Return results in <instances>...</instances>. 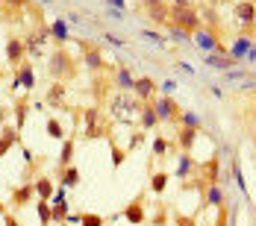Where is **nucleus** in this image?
<instances>
[{"mask_svg":"<svg viewBox=\"0 0 256 226\" xmlns=\"http://www.w3.org/2000/svg\"><path fill=\"white\" fill-rule=\"evenodd\" d=\"M80 115H82V138L86 141L109 138V124H106V115L100 112V106H88Z\"/></svg>","mask_w":256,"mask_h":226,"instance_id":"f257e3e1","label":"nucleus"},{"mask_svg":"<svg viewBox=\"0 0 256 226\" xmlns=\"http://www.w3.org/2000/svg\"><path fill=\"white\" fill-rule=\"evenodd\" d=\"M142 112V103L132 97V91H118L112 100H109V115L115 118V124H130L132 115Z\"/></svg>","mask_w":256,"mask_h":226,"instance_id":"f03ea898","label":"nucleus"},{"mask_svg":"<svg viewBox=\"0 0 256 226\" xmlns=\"http://www.w3.org/2000/svg\"><path fill=\"white\" fill-rule=\"evenodd\" d=\"M48 74L53 76V82H65L71 76H77V62L68 56V50H53L50 59H48Z\"/></svg>","mask_w":256,"mask_h":226,"instance_id":"7ed1b4c3","label":"nucleus"},{"mask_svg":"<svg viewBox=\"0 0 256 226\" xmlns=\"http://www.w3.org/2000/svg\"><path fill=\"white\" fill-rule=\"evenodd\" d=\"M168 24L180 26L182 32H198L200 26H204V15L198 12V9H180V6H171V21Z\"/></svg>","mask_w":256,"mask_h":226,"instance_id":"20e7f679","label":"nucleus"},{"mask_svg":"<svg viewBox=\"0 0 256 226\" xmlns=\"http://www.w3.org/2000/svg\"><path fill=\"white\" fill-rule=\"evenodd\" d=\"M232 21L238 24L242 35H250V29L256 26V3H250V0L232 3Z\"/></svg>","mask_w":256,"mask_h":226,"instance_id":"39448f33","label":"nucleus"},{"mask_svg":"<svg viewBox=\"0 0 256 226\" xmlns=\"http://www.w3.org/2000/svg\"><path fill=\"white\" fill-rule=\"evenodd\" d=\"M77 44H80V53H82V62H86V68H88L92 74H103V71L109 68L106 59H103V53H100V47H98L94 41H82V38H80Z\"/></svg>","mask_w":256,"mask_h":226,"instance_id":"423d86ee","label":"nucleus"},{"mask_svg":"<svg viewBox=\"0 0 256 226\" xmlns=\"http://www.w3.org/2000/svg\"><path fill=\"white\" fill-rule=\"evenodd\" d=\"M150 106H154V112L159 115V124L165 121V124H177V118H180V109L177 103L171 100V97H165V94H156L154 100H150Z\"/></svg>","mask_w":256,"mask_h":226,"instance_id":"0eeeda50","label":"nucleus"},{"mask_svg":"<svg viewBox=\"0 0 256 226\" xmlns=\"http://www.w3.org/2000/svg\"><path fill=\"white\" fill-rule=\"evenodd\" d=\"M138 3H142V9L148 12L150 21L168 26V21H171V6H165V0H138Z\"/></svg>","mask_w":256,"mask_h":226,"instance_id":"6e6552de","label":"nucleus"},{"mask_svg":"<svg viewBox=\"0 0 256 226\" xmlns=\"http://www.w3.org/2000/svg\"><path fill=\"white\" fill-rule=\"evenodd\" d=\"M192 41H194L198 50H204V53H215V47H218V35L209 26H200L198 32H192Z\"/></svg>","mask_w":256,"mask_h":226,"instance_id":"1a4fd4ad","label":"nucleus"},{"mask_svg":"<svg viewBox=\"0 0 256 226\" xmlns=\"http://www.w3.org/2000/svg\"><path fill=\"white\" fill-rule=\"evenodd\" d=\"M154 91H156V82L150 79V76H136V85H132V97L142 103V106H144V103H150V100L156 97Z\"/></svg>","mask_w":256,"mask_h":226,"instance_id":"9d476101","label":"nucleus"},{"mask_svg":"<svg viewBox=\"0 0 256 226\" xmlns=\"http://www.w3.org/2000/svg\"><path fill=\"white\" fill-rule=\"evenodd\" d=\"M200 165H204V162H194V156H192V153H180V159H177V171H174V176L186 182V179H188L192 174H200Z\"/></svg>","mask_w":256,"mask_h":226,"instance_id":"9b49d317","label":"nucleus"},{"mask_svg":"<svg viewBox=\"0 0 256 226\" xmlns=\"http://www.w3.org/2000/svg\"><path fill=\"white\" fill-rule=\"evenodd\" d=\"M24 56H26V47H24L21 38H9L6 41V59H9L12 68H21L24 65Z\"/></svg>","mask_w":256,"mask_h":226,"instance_id":"f8f14e48","label":"nucleus"},{"mask_svg":"<svg viewBox=\"0 0 256 226\" xmlns=\"http://www.w3.org/2000/svg\"><path fill=\"white\" fill-rule=\"evenodd\" d=\"M198 135H200V129H188V126L177 124V147L182 153H192L194 144H198Z\"/></svg>","mask_w":256,"mask_h":226,"instance_id":"ddd939ff","label":"nucleus"},{"mask_svg":"<svg viewBox=\"0 0 256 226\" xmlns=\"http://www.w3.org/2000/svg\"><path fill=\"white\" fill-rule=\"evenodd\" d=\"M124 218H127L130 224L142 226L148 218H144V194H138L132 203H127V209H124Z\"/></svg>","mask_w":256,"mask_h":226,"instance_id":"4468645a","label":"nucleus"},{"mask_svg":"<svg viewBox=\"0 0 256 226\" xmlns=\"http://www.w3.org/2000/svg\"><path fill=\"white\" fill-rule=\"evenodd\" d=\"M250 47H254V38H250V35H238V38L232 41V47L227 50V56L236 59V62H242V59L250 53Z\"/></svg>","mask_w":256,"mask_h":226,"instance_id":"2eb2a0df","label":"nucleus"},{"mask_svg":"<svg viewBox=\"0 0 256 226\" xmlns=\"http://www.w3.org/2000/svg\"><path fill=\"white\" fill-rule=\"evenodd\" d=\"M18 135H21V132H18L12 124H3V129H0V159L9 153V147H12V144H18V141H21Z\"/></svg>","mask_w":256,"mask_h":226,"instance_id":"dca6fc26","label":"nucleus"},{"mask_svg":"<svg viewBox=\"0 0 256 226\" xmlns=\"http://www.w3.org/2000/svg\"><path fill=\"white\" fill-rule=\"evenodd\" d=\"M32 197H36V185H32V182H26V185H21V188H15V191H12V209H24Z\"/></svg>","mask_w":256,"mask_h":226,"instance_id":"f3484780","label":"nucleus"},{"mask_svg":"<svg viewBox=\"0 0 256 226\" xmlns=\"http://www.w3.org/2000/svg\"><path fill=\"white\" fill-rule=\"evenodd\" d=\"M204 62L212 65L215 71H232V68H238L236 59H230V56H215V53H204Z\"/></svg>","mask_w":256,"mask_h":226,"instance_id":"a211bd4d","label":"nucleus"},{"mask_svg":"<svg viewBox=\"0 0 256 226\" xmlns=\"http://www.w3.org/2000/svg\"><path fill=\"white\" fill-rule=\"evenodd\" d=\"M115 85H118V91H132L136 76H132V71H130L127 65H118L115 68Z\"/></svg>","mask_w":256,"mask_h":226,"instance_id":"6ab92c4d","label":"nucleus"},{"mask_svg":"<svg viewBox=\"0 0 256 226\" xmlns=\"http://www.w3.org/2000/svg\"><path fill=\"white\" fill-rule=\"evenodd\" d=\"M68 165H74V138H65V141H62L59 162H56V174H59V171H65Z\"/></svg>","mask_w":256,"mask_h":226,"instance_id":"aec40b11","label":"nucleus"},{"mask_svg":"<svg viewBox=\"0 0 256 226\" xmlns=\"http://www.w3.org/2000/svg\"><path fill=\"white\" fill-rule=\"evenodd\" d=\"M65 94H68L65 82H53L50 88H48V94H44V103L56 109V106H62V103H65Z\"/></svg>","mask_w":256,"mask_h":226,"instance_id":"412c9836","label":"nucleus"},{"mask_svg":"<svg viewBox=\"0 0 256 226\" xmlns=\"http://www.w3.org/2000/svg\"><path fill=\"white\" fill-rule=\"evenodd\" d=\"M32 185H36V197H38V200H53V194H56V185H53L48 176H38Z\"/></svg>","mask_w":256,"mask_h":226,"instance_id":"4be33fe9","label":"nucleus"},{"mask_svg":"<svg viewBox=\"0 0 256 226\" xmlns=\"http://www.w3.org/2000/svg\"><path fill=\"white\" fill-rule=\"evenodd\" d=\"M206 206H224V188H221V182H209L206 185Z\"/></svg>","mask_w":256,"mask_h":226,"instance_id":"5701e85b","label":"nucleus"},{"mask_svg":"<svg viewBox=\"0 0 256 226\" xmlns=\"http://www.w3.org/2000/svg\"><path fill=\"white\" fill-rule=\"evenodd\" d=\"M15 76L21 79V85H24L26 91H32V88H36V71H32V65H30V62H24L21 68H15Z\"/></svg>","mask_w":256,"mask_h":226,"instance_id":"b1692460","label":"nucleus"},{"mask_svg":"<svg viewBox=\"0 0 256 226\" xmlns=\"http://www.w3.org/2000/svg\"><path fill=\"white\" fill-rule=\"evenodd\" d=\"M12 115H15V129L21 132L26 124V115H30V103L26 100H12Z\"/></svg>","mask_w":256,"mask_h":226,"instance_id":"393cba45","label":"nucleus"},{"mask_svg":"<svg viewBox=\"0 0 256 226\" xmlns=\"http://www.w3.org/2000/svg\"><path fill=\"white\" fill-rule=\"evenodd\" d=\"M50 38H56L59 44L71 41V32H68V21H65V18H56L50 24Z\"/></svg>","mask_w":256,"mask_h":226,"instance_id":"a878e982","label":"nucleus"},{"mask_svg":"<svg viewBox=\"0 0 256 226\" xmlns=\"http://www.w3.org/2000/svg\"><path fill=\"white\" fill-rule=\"evenodd\" d=\"M56 176H59V185H62V188H77L80 185V171L74 165H68L65 171H59Z\"/></svg>","mask_w":256,"mask_h":226,"instance_id":"bb28decb","label":"nucleus"},{"mask_svg":"<svg viewBox=\"0 0 256 226\" xmlns=\"http://www.w3.org/2000/svg\"><path fill=\"white\" fill-rule=\"evenodd\" d=\"M68 215H71V212H68V203L65 200H50V221L53 224H65V221H68Z\"/></svg>","mask_w":256,"mask_h":226,"instance_id":"cd10ccee","label":"nucleus"},{"mask_svg":"<svg viewBox=\"0 0 256 226\" xmlns=\"http://www.w3.org/2000/svg\"><path fill=\"white\" fill-rule=\"evenodd\" d=\"M138 115H142V129H144V132H148V129H154V126H159V115L154 112V106H150V103H144Z\"/></svg>","mask_w":256,"mask_h":226,"instance_id":"c85d7f7f","label":"nucleus"},{"mask_svg":"<svg viewBox=\"0 0 256 226\" xmlns=\"http://www.w3.org/2000/svg\"><path fill=\"white\" fill-rule=\"evenodd\" d=\"M168 179H171V174H165V171H159V174H154L150 176V191L154 194H165V188H168Z\"/></svg>","mask_w":256,"mask_h":226,"instance_id":"c756f323","label":"nucleus"},{"mask_svg":"<svg viewBox=\"0 0 256 226\" xmlns=\"http://www.w3.org/2000/svg\"><path fill=\"white\" fill-rule=\"evenodd\" d=\"M106 144H109V150H112V168H121V165H124V159H127L130 153H127V150H121V147L115 144V138H112V135L106 138Z\"/></svg>","mask_w":256,"mask_h":226,"instance_id":"7c9ffc66","label":"nucleus"},{"mask_svg":"<svg viewBox=\"0 0 256 226\" xmlns=\"http://www.w3.org/2000/svg\"><path fill=\"white\" fill-rule=\"evenodd\" d=\"M44 129H48V135H50L53 141H65V126L59 124L56 118H48V124H44Z\"/></svg>","mask_w":256,"mask_h":226,"instance_id":"2f4dec72","label":"nucleus"},{"mask_svg":"<svg viewBox=\"0 0 256 226\" xmlns=\"http://www.w3.org/2000/svg\"><path fill=\"white\" fill-rule=\"evenodd\" d=\"M177 124L188 126V129H200V115H198V112H180Z\"/></svg>","mask_w":256,"mask_h":226,"instance_id":"473e14b6","label":"nucleus"},{"mask_svg":"<svg viewBox=\"0 0 256 226\" xmlns=\"http://www.w3.org/2000/svg\"><path fill=\"white\" fill-rule=\"evenodd\" d=\"M36 215H38L42 226H50V200H36Z\"/></svg>","mask_w":256,"mask_h":226,"instance_id":"72a5a7b5","label":"nucleus"},{"mask_svg":"<svg viewBox=\"0 0 256 226\" xmlns=\"http://www.w3.org/2000/svg\"><path fill=\"white\" fill-rule=\"evenodd\" d=\"M77 226H103V218L88 212V215H80V224Z\"/></svg>","mask_w":256,"mask_h":226,"instance_id":"f704fd0d","label":"nucleus"},{"mask_svg":"<svg viewBox=\"0 0 256 226\" xmlns=\"http://www.w3.org/2000/svg\"><path fill=\"white\" fill-rule=\"evenodd\" d=\"M142 38L154 41L156 47H165V35H159V32H154V29H142Z\"/></svg>","mask_w":256,"mask_h":226,"instance_id":"c9c22d12","label":"nucleus"},{"mask_svg":"<svg viewBox=\"0 0 256 226\" xmlns=\"http://www.w3.org/2000/svg\"><path fill=\"white\" fill-rule=\"evenodd\" d=\"M6 9H12V12H21V9H26L30 6V0H0Z\"/></svg>","mask_w":256,"mask_h":226,"instance_id":"e433bc0d","label":"nucleus"},{"mask_svg":"<svg viewBox=\"0 0 256 226\" xmlns=\"http://www.w3.org/2000/svg\"><path fill=\"white\" fill-rule=\"evenodd\" d=\"M144 144V132H136V135H130V141H127V153H132L136 147H142Z\"/></svg>","mask_w":256,"mask_h":226,"instance_id":"4c0bfd02","label":"nucleus"},{"mask_svg":"<svg viewBox=\"0 0 256 226\" xmlns=\"http://www.w3.org/2000/svg\"><path fill=\"white\" fill-rule=\"evenodd\" d=\"M232 176H236V182H238V188L248 194V182H244V176H242V168H238V162H232Z\"/></svg>","mask_w":256,"mask_h":226,"instance_id":"58836bf2","label":"nucleus"},{"mask_svg":"<svg viewBox=\"0 0 256 226\" xmlns=\"http://www.w3.org/2000/svg\"><path fill=\"white\" fill-rule=\"evenodd\" d=\"M168 35H171V38H174V41H186V38H192V35H188V32H182V29H180V26H174V24H168Z\"/></svg>","mask_w":256,"mask_h":226,"instance_id":"ea45409f","label":"nucleus"},{"mask_svg":"<svg viewBox=\"0 0 256 226\" xmlns=\"http://www.w3.org/2000/svg\"><path fill=\"white\" fill-rule=\"evenodd\" d=\"M168 153V141L165 138H154V156H165Z\"/></svg>","mask_w":256,"mask_h":226,"instance_id":"a19ab883","label":"nucleus"},{"mask_svg":"<svg viewBox=\"0 0 256 226\" xmlns=\"http://www.w3.org/2000/svg\"><path fill=\"white\" fill-rule=\"evenodd\" d=\"M200 0H171V6H180V9H198Z\"/></svg>","mask_w":256,"mask_h":226,"instance_id":"79ce46f5","label":"nucleus"},{"mask_svg":"<svg viewBox=\"0 0 256 226\" xmlns=\"http://www.w3.org/2000/svg\"><path fill=\"white\" fill-rule=\"evenodd\" d=\"M106 3H109V9H118V12L127 9V0H106Z\"/></svg>","mask_w":256,"mask_h":226,"instance_id":"37998d69","label":"nucleus"},{"mask_svg":"<svg viewBox=\"0 0 256 226\" xmlns=\"http://www.w3.org/2000/svg\"><path fill=\"white\" fill-rule=\"evenodd\" d=\"M177 68H180V74H186V76L194 74V68H192V65H186V62H177Z\"/></svg>","mask_w":256,"mask_h":226,"instance_id":"c03bdc74","label":"nucleus"},{"mask_svg":"<svg viewBox=\"0 0 256 226\" xmlns=\"http://www.w3.org/2000/svg\"><path fill=\"white\" fill-rule=\"evenodd\" d=\"M3 224H6V226H21V224H18V218H15V215H9V212L3 215Z\"/></svg>","mask_w":256,"mask_h":226,"instance_id":"a18cd8bd","label":"nucleus"},{"mask_svg":"<svg viewBox=\"0 0 256 226\" xmlns=\"http://www.w3.org/2000/svg\"><path fill=\"white\" fill-rule=\"evenodd\" d=\"M174 88H177L174 82H165V85H162V94H165V97H171V94H174Z\"/></svg>","mask_w":256,"mask_h":226,"instance_id":"49530a36","label":"nucleus"},{"mask_svg":"<svg viewBox=\"0 0 256 226\" xmlns=\"http://www.w3.org/2000/svg\"><path fill=\"white\" fill-rule=\"evenodd\" d=\"M106 41H109V44H115V47H127V44H124L121 38H115V35H106Z\"/></svg>","mask_w":256,"mask_h":226,"instance_id":"de8ad7c7","label":"nucleus"},{"mask_svg":"<svg viewBox=\"0 0 256 226\" xmlns=\"http://www.w3.org/2000/svg\"><path fill=\"white\" fill-rule=\"evenodd\" d=\"M232 0H209V9H218V6H227Z\"/></svg>","mask_w":256,"mask_h":226,"instance_id":"09e8293b","label":"nucleus"},{"mask_svg":"<svg viewBox=\"0 0 256 226\" xmlns=\"http://www.w3.org/2000/svg\"><path fill=\"white\" fill-rule=\"evenodd\" d=\"M244 62H256V44H254V47H250V53L244 56Z\"/></svg>","mask_w":256,"mask_h":226,"instance_id":"8fccbe9b","label":"nucleus"},{"mask_svg":"<svg viewBox=\"0 0 256 226\" xmlns=\"http://www.w3.org/2000/svg\"><path fill=\"white\" fill-rule=\"evenodd\" d=\"M6 212H9V206H6V203L0 200V218H3V215H6Z\"/></svg>","mask_w":256,"mask_h":226,"instance_id":"3c124183","label":"nucleus"},{"mask_svg":"<svg viewBox=\"0 0 256 226\" xmlns=\"http://www.w3.org/2000/svg\"><path fill=\"white\" fill-rule=\"evenodd\" d=\"M3 15H6V6H3V3H0V21H3Z\"/></svg>","mask_w":256,"mask_h":226,"instance_id":"603ef678","label":"nucleus"},{"mask_svg":"<svg viewBox=\"0 0 256 226\" xmlns=\"http://www.w3.org/2000/svg\"><path fill=\"white\" fill-rule=\"evenodd\" d=\"M38 3H42V6H48V3H53V0H38Z\"/></svg>","mask_w":256,"mask_h":226,"instance_id":"864d4df0","label":"nucleus"},{"mask_svg":"<svg viewBox=\"0 0 256 226\" xmlns=\"http://www.w3.org/2000/svg\"><path fill=\"white\" fill-rule=\"evenodd\" d=\"M250 3H256V0H250Z\"/></svg>","mask_w":256,"mask_h":226,"instance_id":"5fc2aeb1","label":"nucleus"}]
</instances>
